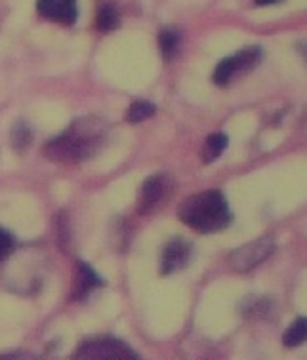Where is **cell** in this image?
Segmentation results:
<instances>
[{"instance_id":"e0dca14e","label":"cell","mask_w":307,"mask_h":360,"mask_svg":"<svg viewBox=\"0 0 307 360\" xmlns=\"http://www.w3.org/2000/svg\"><path fill=\"white\" fill-rule=\"evenodd\" d=\"M258 6H271V4H277V2H281V0H254Z\"/></svg>"},{"instance_id":"7a4b0ae2","label":"cell","mask_w":307,"mask_h":360,"mask_svg":"<svg viewBox=\"0 0 307 360\" xmlns=\"http://www.w3.org/2000/svg\"><path fill=\"white\" fill-rule=\"evenodd\" d=\"M177 217L189 229L203 233V235L223 231L233 221L227 198L218 189L201 191L185 198L177 208Z\"/></svg>"},{"instance_id":"9c48e42d","label":"cell","mask_w":307,"mask_h":360,"mask_svg":"<svg viewBox=\"0 0 307 360\" xmlns=\"http://www.w3.org/2000/svg\"><path fill=\"white\" fill-rule=\"evenodd\" d=\"M104 282L99 278V275L94 271L92 265L84 262H79L75 265V271H73V300H84L94 292L96 288H99Z\"/></svg>"},{"instance_id":"8fae6325","label":"cell","mask_w":307,"mask_h":360,"mask_svg":"<svg viewBox=\"0 0 307 360\" xmlns=\"http://www.w3.org/2000/svg\"><path fill=\"white\" fill-rule=\"evenodd\" d=\"M182 44V34L177 31L176 27H164L161 34H158V46L163 52L164 59H172L180 50Z\"/></svg>"},{"instance_id":"52a82bcc","label":"cell","mask_w":307,"mask_h":360,"mask_svg":"<svg viewBox=\"0 0 307 360\" xmlns=\"http://www.w3.org/2000/svg\"><path fill=\"white\" fill-rule=\"evenodd\" d=\"M37 10L44 20L59 25H75L79 20L77 0H37Z\"/></svg>"},{"instance_id":"5b68a950","label":"cell","mask_w":307,"mask_h":360,"mask_svg":"<svg viewBox=\"0 0 307 360\" xmlns=\"http://www.w3.org/2000/svg\"><path fill=\"white\" fill-rule=\"evenodd\" d=\"M275 252V240L271 236H260L252 243L244 244L231 254V265L239 273L252 271L256 265H260Z\"/></svg>"},{"instance_id":"277c9868","label":"cell","mask_w":307,"mask_h":360,"mask_svg":"<svg viewBox=\"0 0 307 360\" xmlns=\"http://www.w3.org/2000/svg\"><path fill=\"white\" fill-rule=\"evenodd\" d=\"M73 360H139V356L123 341L99 338L82 343Z\"/></svg>"},{"instance_id":"6da1fadb","label":"cell","mask_w":307,"mask_h":360,"mask_svg":"<svg viewBox=\"0 0 307 360\" xmlns=\"http://www.w3.org/2000/svg\"><path fill=\"white\" fill-rule=\"evenodd\" d=\"M105 136H107V128L99 118H79L65 131L50 139L44 145L42 153L54 162H82L101 149Z\"/></svg>"},{"instance_id":"3957f363","label":"cell","mask_w":307,"mask_h":360,"mask_svg":"<svg viewBox=\"0 0 307 360\" xmlns=\"http://www.w3.org/2000/svg\"><path fill=\"white\" fill-rule=\"evenodd\" d=\"M263 58V50L260 46H249L241 52L233 53L229 58H223L212 72V80L216 86H229L242 75H246L260 65Z\"/></svg>"},{"instance_id":"7c38bea8","label":"cell","mask_w":307,"mask_h":360,"mask_svg":"<svg viewBox=\"0 0 307 360\" xmlns=\"http://www.w3.org/2000/svg\"><path fill=\"white\" fill-rule=\"evenodd\" d=\"M10 141H12V147L18 153H25L31 143H33V130L31 126L23 122V120H18L12 128V134H10Z\"/></svg>"},{"instance_id":"2e32d148","label":"cell","mask_w":307,"mask_h":360,"mask_svg":"<svg viewBox=\"0 0 307 360\" xmlns=\"http://www.w3.org/2000/svg\"><path fill=\"white\" fill-rule=\"evenodd\" d=\"M15 248V240H13V236L8 233L6 229H2L0 227V262H4L10 254Z\"/></svg>"},{"instance_id":"4fadbf2b","label":"cell","mask_w":307,"mask_h":360,"mask_svg":"<svg viewBox=\"0 0 307 360\" xmlns=\"http://www.w3.org/2000/svg\"><path fill=\"white\" fill-rule=\"evenodd\" d=\"M307 338V319L306 316H298L290 326L287 328V332L282 334V343L284 347H300L301 343Z\"/></svg>"},{"instance_id":"8992f818","label":"cell","mask_w":307,"mask_h":360,"mask_svg":"<svg viewBox=\"0 0 307 360\" xmlns=\"http://www.w3.org/2000/svg\"><path fill=\"white\" fill-rule=\"evenodd\" d=\"M172 179L166 174H153L142 185L139 193V202H137V212L139 214H151L161 206V204L170 197Z\"/></svg>"},{"instance_id":"9a60e30c","label":"cell","mask_w":307,"mask_h":360,"mask_svg":"<svg viewBox=\"0 0 307 360\" xmlns=\"http://www.w3.org/2000/svg\"><path fill=\"white\" fill-rule=\"evenodd\" d=\"M98 29L99 31H113V29H117L118 23H120V18H118L117 8L113 6V4H104V6L99 8L98 12Z\"/></svg>"},{"instance_id":"5bb4252c","label":"cell","mask_w":307,"mask_h":360,"mask_svg":"<svg viewBox=\"0 0 307 360\" xmlns=\"http://www.w3.org/2000/svg\"><path fill=\"white\" fill-rule=\"evenodd\" d=\"M155 112H157L155 103H151L147 99H136V101H132L128 111H126V120L132 124H137V122L149 120Z\"/></svg>"},{"instance_id":"30bf717a","label":"cell","mask_w":307,"mask_h":360,"mask_svg":"<svg viewBox=\"0 0 307 360\" xmlns=\"http://www.w3.org/2000/svg\"><path fill=\"white\" fill-rule=\"evenodd\" d=\"M229 138L223 134V131H216L206 138L203 145V153H201V158H203L204 164H212L214 160L222 157L223 151L227 149Z\"/></svg>"},{"instance_id":"ba28073f","label":"cell","mask_w":307,"mask_h":360,"mask_svg":"<svg viewBox=\"0 0 307 360\" xmlns=\"http://www.w3.org/2000/svg\"><path fill=\"white\" fill-rule=\"evenodd\" d=\"M191 257V244L183 238H174L166 244L161 256V273L163 275H172L182 271Z\"/></svg>"}]
</instances>
